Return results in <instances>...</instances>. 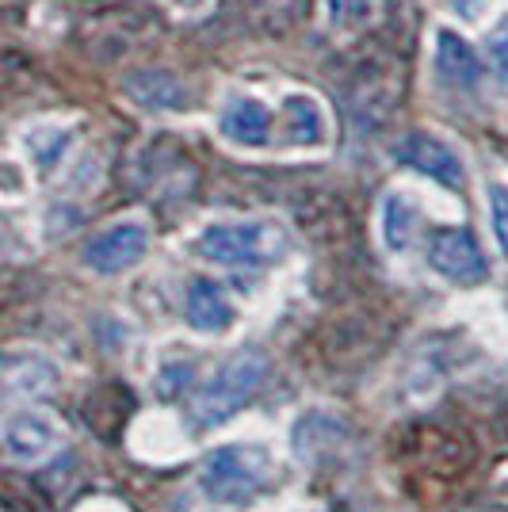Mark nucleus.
I'll return each instance as SVG.
<instances>
[{
  "label": "nucleus",
  "instance_id": "obj_10",
  "mask_svg": "<svg viewBox=\"0 0 508 512\" xmlns=\"http://www.w3.org/2000/svg\"><path fill=\"white\" fill-rule=\"evenodd\" d=\"M436 69L451 88H478L482 85V62L455 31L436 35Z\"/></svg>",
  "mask_w": 508,
  "mask_h": 512
},
{
  "label": "nucleus",
  "instance_id": "obj_13",
  "mask_svg": "<svg viewBox=\"0 0 508 512\" xmlns=\"http://www.w3.org/2000/svg\"><path fill=\"white\" fill-rule=\"evenodd\" d=\"M130 96L146 107H184V85L172 73H157V69H142L127 81Z\"/></svg>",
  "mask_w": 508,
  "mask_h": 512
},
{
  "label": "nucleus",
  "instance_id": "obj_3",
  "mask_svg": "<svg viewBox=\"0 0 508 512\" xmlns=\"http://www.w3.org/2000/svg\"><path fill=\"white\" fill-rule=\"evenodd\" d=\"M272 478V455L253 444L218 448L199 467V490L218 505H249Z\"/></svg>",
  "mask_w": 508,
  "mask_h": 512
},
{
  "label": "nucleus",
  "instance_id": "obj_7",
  "mask_svg": "<svg viewBox=\"0 0 508 512\" xmlns=\"http://www.w3.org/2000/svg\"><path fill=\"white\" fill-rule=\"evenodd\" d=\"M218 130H222V138L233 142V146L264 150V146L272 142V111L260 104V100H253V96L237 92V96H230L226 107H222Z\"/></svg>",
  "mask_w": 508,
  "mask_h": 512
},
{
  "label": "nucleus",
  "instance_id": "obj_17",
  "mask_svg": "<svg viewBox=\"0 0 508 512\" xmlns=\"http://www.w3.org/2000/svg\"><path fill=\"white\" fill-rule=\"evenodd\" d=\"M486 58L493 62V69H497V77L508 85V16L493 31H489L486 39Z\"/></svg>",
  "mask_w": 508,
  "mask_h": 512
},
{
  "label": "nucleus",
  "instance_id": "obj_11",
  "mask_svg": "<svg viewBox=\"0 0 508 512\" xmlns=\"http://www.w3.org/2000/svg\"><path fill=\"white\" fill-rule=\"evenodd\" d=\"M283 115H287V142L291 146H321L325 142V111L314 96H306V92L287 96Z\"/></svg>",
  "mask_w": 508,
  "mask_h": 512
},
{
  "label": "nucleus",
  "instance_id": "obj_18",
  "mask_svg": "<svg viewBox=\"0 0 508 512\" xmlns=\"http://www.w3.org/2000/svg\"><path fill=\"white\" fill-rule=\"evenodd\" d=\"M176 4H180V8H188V12H191V8H199L203 0H176Z\"/></svg>",
  "mask_w": 508,
  "mask_h": 512
},
{
  "label": "nucleus",
  "instance_id": "obj_1",
  "mask_svg": "<svg viewBox=\"0 0 508 512\" xmlns=\"http://www.w3.org/2000/svg\"><path fill=\"white\" fill-rule=\"evenodd\" d=\"M264 375H268L264 352H256V348L237 352L233 360L222 363L211 379L199 386V394L191 402V428L211 432V428L226 425L233 413H241L253 402L256 390L264 386Z\"/></svg>",
  "mask_w": 508,
  "mask_h": 512
},
{
  "label": "nucleus",
  "instance_id": "obj_14",
  "mask_svg": "<svg viewBox=\"0 0 508 512\" xmlns=\"http://www.w3.org/2000/svg\"><path fill=\"white\" fill-rule=\"evenodd\" d=\"M0 379H4L0 386L12 390V394H46L54 386V367L35 360V356H20V360L4 363Z\"/></svg>",
  "mask_w": 508,
  "mask_h": 512
},
{
  "label": "nucleus",
  "instance_id": "obj_2",
  "mask_svg": "<svg viewBox=\"0 0 508 512\" xmlns=\"http://www.w3.org/2000/svg\"><path fill=\"white\" fill-rule=\"evenodd\" d=\"M199 253L222 268H268L287 256L291 237L272 218H253V222H214L199 234Z\"/></svg>",
  "mask_w": 508,
  "mask_h": 512
},
{
  "label": "nucleus",
  "instance_id": "obj_4",
  "mask_svg": "<svg viewBox=\"0 0 508 512\" xmlns=\"http://www.w3.org/2000/svg\"><path fill=\"white\" fill-rule=\"evenodd\" d=\"M428 264H432L436 276L451 279V283H463V287L482 283L489 276L482 245L474 241L470 230H459V226L432 234V241H428Z\"/></svg>",
  "mask_w": 508,
  "mask_h": 512
},
{
  "label": "nucleus",
  "instance_id": "obj_12",
  "mask_svg": "<svg viewBox=\"0 0 508 512\" xmlns=\"http://www.w3.org/2000/svg\"><path fill=\"white\" fill-rule=\"evenodd\" d=\"M417 222H421V211L402 192H390L382 199V241L390 253H409L417 237Z\"/></svg>",
  "mask_w": 508,
  "mask_h": 512
},
{
  "label": "nucleus",
  "instance_id": "obj_5",
  "mask_svg": "<svg viewBox=\"0 0 508 512\" xmlns=\"http://www.w3.org/2000/svg\"><path fill=\"white\" fill-rule=\"evenodd\" d=\"M149 249V230L142 222H115L85 245V264L100 276H119L134 268Z\"/></svg>",
  "mask_w": 508,
  "mask_h": 512
},
{
  "label": "nucleus",
  "instance_id": "obj_9",
  "mask_svg": "<svg viewBox=\"0 0 508 512\" xmlns=\"http://www.w3.org/2000/svg\"><path fill=\"white\" fill-rule=\"evenodd\" d=\"M184 318L195 333H226L237 314L214 279H191L184 295Z\"/></svg>",
  "mask_w": 508,
  "mask_h": 512
},
{
  "label": "nucleus",
  "instance_id": "obj_15",
  "mask_svg": "<svg viewBox=\"0 0 508 512\" xmlns=\"http://www.w3.org/2000/svg\"><path fill=\"white\" fill-rule=\"evenodd\" d=\"M325 8H329L333 27L340 31H356L371 20V0H325Z\"/></svg>",
  "mask_w": 508,
  "mask_h": 512
},
{
  "label": "nucleus",
  "instance_id": "obj_8",
  "mask_svg": "<svg viewBox=\"0 0 508 512\" xmlns=\"http://www.w3.org/2000/svg\"><path fill=\"white\" fill-rule=\"evenodd\" d=\"M0 436H4V451L20 463H39L58 448V428L35 413H12Z\"/></svg>",
  "mask_w": 508,
  "mask_h": 512
},
{
  "label": "nucleus",
  "instance_id": "obj_6",
  "mask_svg": "<svg viewBox=\"0 0 508 512\" xmlns=\"http://www.w3.org/2000/svg\"><path fill=\"white\" fill-rule=\"evenodd\" d=\"M398 161L409 165L413 172H421V176H432L436 184H444L451 192H459L466 184L463 157L451 150L444 138H436V134H424V130L405 134L402 142H398Z\"/></svg>",
  "mask_w": 508,
  "mask_h": 512
},
{
  "label": "nucleus",
  "instance_id": "obj_16",
  "mask_svg": "<svg viewBox=\"0 0 508 512\" xmlns=\"http://www.w3.org/2000/svg\"><path fill=\"white\" fill-rule=\"evenodd\" d=\"M489 218H493V237L508 256V184H493L489 188Z\"/></svg>",
  "mask_w": 508,
  "mask_h": 512
}]
</instances>
